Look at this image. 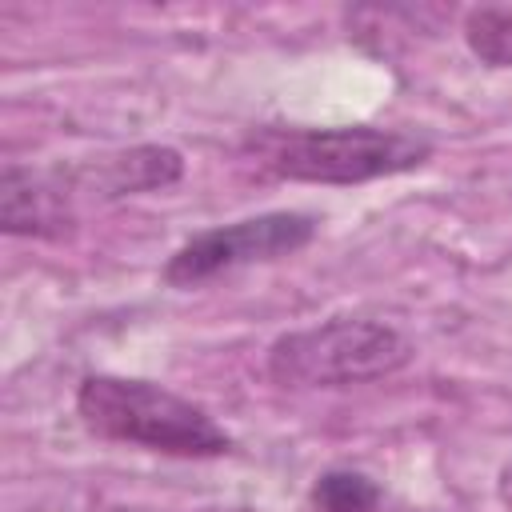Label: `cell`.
Wrapping results in <instances>:
<instances>
[{"instance_id": "cell-4", "label": "cell", "mask_w": 512, "mask_h": 512, "mask_svg": "<svg viewBox=\"0 0 512 512\" xmlns=\"http://www.w3.org/2000/svg\"><path fill=\"white\" fill-rule=\"evenodd\" d=\"M312 236H316V220L304 212H260L236 224H220V228L196 232L168 256L164 284L196 288V284L216 280L220 272L292 256L304 244H312Z\"/></svg>"}, {"instance_id": "cell-2", "label": "cell", "mask_w": 512, "mask_h": 512, "mask_svg": "<svg viewBox=\"0 0 512 512\" xmlns=\"http://www.w3.org/2000/svg\"><path fill=\"white\" fill-rule=\"evenodd\" d=\"M260 168L280 180L308 184H364L400 176L432 156V144L404 128H264L244 144Z\"/></svg>"}, {"instance_id": "cell-1", "label": "cell", "mask_w": 512, "mask_h": 512, "mask_svg": "<svg viewBox=\"0 0 512 512\" xmlns=\"http://www.w3.org/2000/svg\"><path fill=\"white\" fill-rule=\"evenodd\" d=\"M76 412L88 432L120 444H140L148 452L204 460L224 456L232 436L192 400L132 376H84L76 388Z\"/></svg>"}, {"instance_id": "cell-8", "label": "cell", "mask_w": 512, "mask_h": 512, "mask_svg": "<svg viewBox=\"0 0 512 512\" xmlns=\"http://www.w3.org/2000/svg\"><path fill=\"white\" fill-rule=\"evenodd\" d=\"M464 44L492 68H512V8H472L464 16Z\"/></svg>"}, {"instance_id": "cell-6", "label": "cell", "mask_w": 512, "mask_h": 512, "mask_svg": "<svg viewBox=\"0 0 512 512\" xmlns=\"http://www.w3.org/2000/svg\"><path fill=\"white\" fill-rule=\"evenodd\" d=\"M180 172H184V160H180L176 148L144 144V148H132V152L112 156L100 168V184H104L108 196H132V192L164 188V184L180 180Z\"/></svg>"}, {"instance_id": "cell-5", "label": "cell", "mask_w": 512, "mask_h": 512, "mask_svg": "<svg viewBox=\"0 0 512 512\" xmlns=\"http://www.w3.org/2000/svg\"><path fill=\"white\" fill-rule=\"evenodd\" d=\"M72 224L68 192L20 164H4L0 176V228L8 236H60Z\"/></svg>"}, {"instance_id": "cell-3", "label": "cell", "mask_w": 512, "mask_h": 512, "mask_svg": "<svg viewBox=\"0 0 512 512\" xmlns=\"http://www.w3.org/2000/svg\"><path fill=\"white\" fill-rule=\"evenodd\" d=\"M412 344L380 320L336 316L316 328L284 332L268 348V376L292 388H344L400 372Z\"/></svg>"}, {"instance_id": "cell-7", "label": "cell", "mask_w": 512, "mask_h": 512, "mask_svg": "<svg viewBox=\"0 0 512 512\" xmlns=\"http://www.w3.org/2000/svg\"><path fill=\"white\" fill-rule=\"evenodd\" d=\"M308 500H312V512H376L380 484L352 468H328L324 476H316Z\"/></svg>"}]
</instances>
